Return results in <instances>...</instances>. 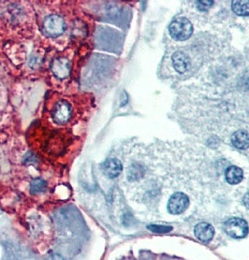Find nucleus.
<instances>
[{
    "label": "nucleus",
    "instance_id": "obj_1",
    "mask_svg": "<svg viewBox=\"0 0 249 260\" xmlns=\"http://www.w3.org/2000/svg\"><path fill=\"white\" fill-rule=\"evenodd\" d=\"M42 29L48 37L57 38L66 30V23L61 16L51 14L44 19Z\"/></svg>",
    "mask_w": 249,
    "mask_h": 260
},
{
    "label": "nucleus",
    "instance_id": "obj_2",
    "mask_svg": "<svg viewBox=\"0 0 249 260\" xmlns=\"http://www.w3.org/2000/svg\"><path fill=\"white\" fill-rule=\"evenodd\" d=\"M171 37L176 40H186L192 35L193 26L186 18H178L171 22L169 26Z\"/></svg>",
    "mask_w": 249,
    "mask_h": 260
},
{
    "label": "nucleus",
    "instance_id": "obj_3",
    "mask_svg": "<svg viewBox=\"0 0 249 260\" xmlns=\"http://www.w3.org/2000/svg\"><path fill=\"white\" fill-rule=\"evenodd\" d=\"M224 231L230 237L234 239H243L247 237L249 234V225L247 221H245L242 218H230L224 224Z\"/></svg>",
    "mask_w": 249,
    "mask_h": 260
},
{
    "label": "nucleus",
    "instance_id": "obj_4",
    "mask_svg": "<svg viewBox=\"0 0 249 260\" xmlns=\"http://www.w3.org/2000/svg\"><path fill=\"white\" fill-rule=\"evenodd\" d=\"M189 206V199L184 193H175L168 202V211L171 214H183Z\"/></svg>",
    "mask_w": 249,
    "mask_h": 260
},
{
    "label": "nucleus",
    "instance_id": "obj_5",
    "mask_svg": "<svg viewBox=\"0 0 249 260\" xmlns=\"http://www.w3.org/2000/svg\"><path fill=\"white\" fill-rule=\"evenodd\" d=\"M52 116L57 125L67 124L71 117V107L70 104L65 100L58 101L52 111Z\"/></svg>",
    "mask_w": 249,
    "mask_h": 260
},
{
    "label": "nucleus",
    "instance_id": "obj_6",
    "mask_svg": "<svg viewBox=\"0 0 249 260\" xmlns=\"http://www.w3.org/2000/svg\"><path fill=\"white\" fill-rule=\"evenodd\" d=\"M51 70L53 74L58 79H66L70 72V63L65 57L55 58L51 64Z\"/></svg>",
    "mask_w": 249,
    "mask_h": 260
},
{
    "label": "nucleus",
    "instance_id": "obj_7",
    "mask_svg": "<svg viewBox=\"0 0 249 260\" xmlns=\"http://www.w3.org/2000/svg\"><path fill=\"white\" fill-rule=\"evenodd\" d=\"M103 173L110 179L119 176L123 170L122 163L117 158H110L105 161L102 166Z\"/></svg>",
    "mask_w": 249,
    "mask_h": 260
},
{
    "label": "nucleus",
    "instance_id": "obj_8",
    "mask_svg": "<svg viewBox=\"0 0 249 260\" xmlns=\"http://www.w3.org/2000/svg\"><path fill=\"white\" fill-rule=\"evenodd\" d=\"M195 236L201 242L208 243L214 238L215 229L208 223H200L194 229Z\"/></svg>",
    "mask_w": 249,
    "mask_h": 260
},
{
    "label": "nucleus",
    "instance_id": "obj_9",
    "mask_svg": "<svg viewBox=\"0 0 249 260\" xmlns=\"http://www.w3.org/2000/svg\"><path fill=\"white\" fill-rule=\"evenodd\" d=\"M172 62H173L174 69H176L179 73L186 72L190 66L188 57L182 52H176L172 55Z\"/></svg>",
    "mask_w": 249,
    "mask_h": 260
},
{
    "label": "nucleus",
    "instance_id": "obj_10",
    "mask_svg": "<svg viewBox=\"0 0 249 260\" xmlns=\"http://www.w3.org/2000/svg\"><path fill=\"white\" fill-rule=\"evenodd\" d=\"M232 141L237 149L246 150L249 147V134L245 130H238L233 135Z\"/></svg>",
    "mask_w": 249,
    "mask_h": 260
},
{
    "label": "nucleus",
    "instance_id": "obj_11",
    "mask_svg": "<svg viewBox=\"0 0 249 260\" xmlns=\"http://www.w3.org/2000/svg\"><path fill=\"white\" fill-rule=\"evenodd\" d=\"M227 182L231 184H240L244 178V173L241 168L235 166H232L229 168H227L226 173Z\"/></svg>",
    "mask_w": 249,
    "mask_h": 260
},
{
    "label": "nucleus",
    "instance_id": "obj_12",
    "mask_svg": "<svg viewBox=\"0 0 249 260\" xmlns=\"http://www.w3.org/2000/svg\"><path fill=\"white\" fill-rule=\"evenodd\" d=\"M47 188V182L45 180L41 179V178H36L33 179L30 183V192L33 195H37L40 194L42 192L45 191Z\"/></svg>",
    "mask_w": 249,
    "mask_h": 260
},
{
    "label": "nucleus",
    "instance_id": "obj_13",
    "mask_svg": "<svg viewBox=\"0 0 249 260\" xmlns=\"http://www.w3.org/2000/svg\"><path fill=\"white\" fill-rule=\"evenodd\" d=\"M233 10L239 16L249 15V1H234Z\"/></svg>",
    "mask_w": 249,
    "mask_h": 260
},
{
    "label": "nucleus",
    "instance_id": "obj_14",
    "mask_svg": "<svg viewBox=\"0 0 249 260\" xmlns=\"http://www.w3.org/2000/svg\"><path fill=\"white\" fill-rule=\"evenodd\" d=\"M143 173H144V171L140 165H132L130 168H128L127 178L130 181H137L143 176Z\"/></svg>",
    "mask_w": 249,
    "mask_h": 260
},
{
    "label": "nucleus",
    "instance_id": "obj_15",
    "mask_svg": "<svg viewBox=\"0 0 249 260\" xmlns=\"http://www.w3.org/2000/svg\"><path fill=\"white\" fill-rule=\"evenodd\" d=\"M148 230L154 233H168L172 230L170 226H164V225H149L147 226Z\"/></svg>",
    "mask_w": 249,
    "mask_h": 260
},
{
    "label": "nucleus",
    "instance_id": "obj_16",
    "mask_svg": "<svg viewBox=\"0 0 249 260\" xmlns=\"http://www.w3.org/2000/svg\"><path fill=\"white\" fill-rule=\"evenodd\" d=\"M197 5H198V8L201 9V10H207L212 7L213 5V1H208V0H205V1H198L197 2Z\"/></svg>",
    "mask_w": 249,
    "mask_h": 260
},
{
    "label": "nucleus",
    "instance_id": "obj_17",
    "mask_svg": "<svg viewBox=\"0 0 249 260\" xmlns=\"http://www.w3.org/2000/svg\"><path fill=\"white\" fill-rule=\"evenodd\" d=\"M45 260H65L59 254H50Z\"/></svg>",
    "mask_w": 249,
    "mask_h": 260
},
{
    "label": "nucleus",
    "instance_id": "obj_18",
    "mask_svg": "<svg viewBox=\"0 0 249 260\" xmlns=\"http://www.w3.org/2000/svg\"><path fill=\"white\" fill-rule=\"evenodd\" d=\"M243 203H244L245 206L249 209V193L245 195V197L243 199Z\"/></svg>",
    "mask_w": 249,
    "mask_h": 260
}]
</instances>
